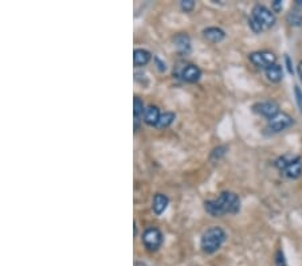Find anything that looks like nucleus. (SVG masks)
Returning a JSON list of instances; mask_svg holds the SVG:
<instances>
[{"label":"nucleus","mask_w":302,"mask_h":266,"mask_svg":"<svg viewBox=\"0 0 302 266\" xmlns=\"http://www.w3.org/2000/svg\"><path fill=\"white\" fill-rule=\"evenodd\" d=\"M282 7H283V3H282L281 0H274L273 3H271V10H273L274 13L282 11Z\"/></svg>","instance_id":"obj_22"},{"label":"nucleus","mask_w":302,"mask_h":266,"mask_svg":"<svg viewBox=\"0 0 302 266\" xmlns=\"http://www.w3.org/2000/svg\"><path fill=\"white\" fill-rule=\"evenodd\" d=\"M275 265L277 266H287V262H286L285 254L282 251L281 249L278 250L277 253H275Z\"/></svg>","instance_id":"obj_21"},{"label":"nucleus","mask_w":302,"mask_h":266,"mask_svg":"<svg viewBox=\"0 0 302 266\" xmlns=\"http://www.w3.org/2000/svg\"><path fill=\"white\" fill-rule=\"evenodd\" d=\"M287 22L290 26H295V27L302 26V10L298 7L291 10L287 15Z\"/></svg>","instance_id":"obj_17"},{"label":"nucleus","mask_w":302,"mask_h":266,"mask_svg":"<svg viewBox=\"0 0 302 266\" xmlns=\"http://www.w3.org/2000/svg\"><path fill=\"white\" fill-rule=\"evenodd\" d=\"M143 243L149 251H156L163 245V234L157 227H148L143 234Z\"/></svg>","instance_id":"obj_5"},{"label":"nucleus","mask_w":302,"mask_h":266,"mask_svg":"<svg viewBox=\"0 0 302 266\" xmlns=\"http://www.w3.org/2000/svg\"><path fill=\"white\" fill-rule=\"evenodd\" d=\"M152 59V54L145 49H136L133 51V63L136 67H143L148 65Z\"/></svg>","instance_id":"obj_13"},{"label":"nucleus","mask_w":302,"mask_h":266,"mask_svg":"<svg viewBox=\"0 0 302 266\" xmlns=\"http://www.w3.org/2000/svg\"><path fill=\"white\" fill-rule=\"evenodd\" d=\"M293 124V119L291 116L285 113V112H279L278 115H275L273 119L269 120L267 123V129L271 133H279V132L285 131Z\"/></svg>","instance_id":"obj_7"},{"label":"nucleus","mask_w":302,"mask_h":266,"mask_svg":"<svg viewBox=\"0 0 302 266\" xmlns=\"http://www.w3.org/2000/svg\"><path fill=\"white\" fill-rule=\"evenodd\" d=\"M227 149H229V148L226 147V145H219V147H217L213 152H211L210 160H211V161H218V160L221 159L222 156L226 155Z\"/></svg>","instance_id":"obj_19"},{"label":"nucleus","mask_w":302,"mask_h":266,"mask_svg":"<svg viewBox=\"0 0 302 266\" xmlns=\"http://www.w3.org/2000/svg\"><path fill=\"white\" fill-rule=\"evenodd\" d=\"M176 51L181 55H187L191 51V39L185 33H179L173 38Z\"/></svg>","instance_id":"obj_9"},{"label":"nucleus","mask_w":302,"mask_h":266,"mask_svg":"<svg viewBox=\"0 0 302 266\" xmlns=\"http://www.w3.org/2000/svg\"><path fill=\"white\" fill-rule=\"evenodd\" d=\"M295 95H297L298 105H299V108L302 109V95H301V92H299V89H298V87H295Z\"/></svg>","instance_id":"obj_24"},{"label":"nucleus","mask_w":302,"mask_h":266,"mask_svg":"<svg viewBox=\"0 0 302 266\" xmlns=\"http://www.w3.org/2000/svg\"><path fill=\"white\" fill-rule=\"evenodd\" d=\"M254 112L258 115L267 117V119H273L274 116L279 113V105L275 101H263V103H258L253 107Z\"/></svg>","instance_id":"obj_8"},{"label":"nucleus","mask_w":302,"mask_h":266,"mask_svg":"<svg viewBox=\"0 0 302 266\" xmlns=\"http://www.w3.org/2000/svg\"><path fill=\"white\" fill-rule=\"evenodd\" d=\"M266 77L269 79L270 82H273V83H278V82L282 81V78H283V70L278 63L275 65L270 66L269 69L265 70Z\"/></svg>","instance_id":"obj_15"},{"label":"nucleus","mask_w":302,"mask_h":266,"mask_svg":"<svg viewBox=\"0 0 302 266\" xmlns=\"http://www.w3.org/2000/svg\"><path fill=\"white\" fill-rule=\"evenodd\" d=\"M176 119V115L173 112H164L161 113V117L159 120V124H157V128L160 129H164V128H168L171 125Z\"/></svg>","instance_id":"obj_18"},{"label":"nucleus","mask_w":302,"mask_h":266,"mask_svg":"<svg viewBox=\"0 0 302 266\" xmlns=\"http://www.w3.org/2000/svg\"><path fill=\"white\" fill-rule=\"evenodd\" d=\"M181 77H183L184 81L188 82V83H195V82L199 81L200 77H202V70L196 65L189 63V65H187L181 70Z\"/></svg>","instance_id":"obj_10"},{"label":"nucleus","mask_w":302,"mask_h":266,"mask_svg":"<svg viewBox=\"0 0 302 266\" xmlns=\"http://www.w3.org/2000/svg\"><path fill=\"white\" fill-rule=\"evenodd\" d=\"M203 37L210 43H219L226 38V33L219 27H207L203 30Z\"/></svg>","instance_id":"obj_11"},{"label":"nucleus","mask_w":302,"mask_h":266,"mask_svg":"<svg viewBox=\"0 0 302 266\" xmlns=\"http://www.w3.org/2000/svg\"><path fill=\"white\" fill-rule=\"evenodd\" d=\"M155 61H156V63H157V69H159L160 71H161V73L167 70V66H165V63H164V62L160 61L159 58H155Z\"/></svg>","instance_id":"obj_23"},{"label":"nucleus","mask_w":302,"mask_h":266,"mask_svg":"<svg viewBox=\"0 0 302 266\" xmlns=\"http://www.w3.org/2000/svg\"><path fill=\"white\" fill-rule=\"evenodd\" d=\"M297 71H298V77H299V79H301L302 82V61H299V63H298Z\"/></svg>","instance_id":"obj_25"},{"label":"nucleus","mask_w":302,"mask_h":266,"mask_svg":"<svg viewBox=\"0 0 302 266\" xmlns=\"http://www.w3.org/2000/svg\"><path fill=\"white\" fill-rule=\"evenodd\" d=\"M286 63H287V69H289V71L293 74V69H291V66H290V58L289 57H286Z\"/></svg>","instance_id":"obj_26"},{"label":"nucleus","mask_w":302,"mask_h":266,"mask_svg":"<svg viewBox=\"0 0 302 266\" xmlns=\"http://www.w3.org/2000/svg\"><path fill=\"white\" fill-rule=\"evenodd\" d=\"M251 18L257 22L258 25L261 26L263 31L271 29L275 25V15H274V13H271V10H269L267 7L262 5L254 6Z\"/></svg>","instance_id":"obj_4"},{"label":"nucleus","mask_w":302,"mask_h":266,"mask_svg":"<svg viewBox=\"0 0 302 266\" xmlns=\"http://www.w3.org/2000/svg\"><path fill=\"white\" fill-rule=\"evenodd\" d=\"M168 205H169V199H168L167 195H164V194H156L155 198H153V203H152L153 213L157 214V215H161V214L167 210Z\"/></svg>","instance_id":"obj_14"},{"label":"nucleus","mask_w":302,"mask_h":266,"mask_svg":"<svg viewBox=\"0 0 302 266\" xmlns=\"http://www.w3.org/2000/svg\"><path fill=\"white\" fill-rule=\"evenodd\" d=\"M250 62L259 69H269L270 66L277 63V57L271 51H255L249 55Z\"/></svg>","instance_id":"obj_6"},{"label":"nucleus","mask_w":302,"mask_h":266,"mask_svg":"<svg viewBox=\"0 0 302 266\" xmlns=\"http://www.w3.org/2000/svg\"><path fill=\"white\" fill-rule=\"evenodd\" d=\"M226 241L225 230L219 226H213L203 233L200 239V247L206 254L217 253L221 249L223 242Z\"/></svg>","instance_id":"obj_2"},{"label":"nucleus","mask_w":302,"mask_h":266,"mask_svg":"<svg viewBox=\"0 0 302 266\" xmlns=\"http://www.w3.org/2000/svg\"><path fill=\"white\" fill-rule=\"evenodd\" d=\"M161 117V113H160V109L155 105H151L145 109V113H144V123L149 125V127H157L159 124V120Z\"/></svg>","instance_id":"obj_12"},{"label":"nucleus","mask_w":302,"mask_h":266,"mask_svg":"<svg viewBox=\"0 0 302 266\" xmlns=\"http://www.w3.org/2000/svg\"><path fill=\"white\" fill-rule=\"evenodd\" d=\"M180 9L183 10L184 13H191L192 10L195 9V2L193 0H181Z\"/></svg>","instance_id":"obj_20"},{"label":"nucleus","mask_w":302,"mask_h":266,"mask_svg":"<svg viewBox=\"0 0 302 266\" xmlns=\"http://www.w3.org/2000/svg\"><path fill=\"white\" fill-rule=\"evenodd\" d=\"M145 109H147V108L144 107L143 100L139 99V97H135V101H133V115H135V129L136 131L139 129L140 117H143V115L145 113Z\"/></svg>","instance_id":"obj_16"},{"label":"nucleus","mask_w":302,"mask_h":266,"mask_svg":"<svg viewBox=\"0 0 302 266\" xmlns=\"http://www.w3.org/2000/svg\"><path fill=\"white\" fill-rule=\"evenodd\" d=\"M205 209L213 217H223L226 214H237L241 210V199L235 193L223 191L217 199L206 202Z\"/></svg>","instance_id":"obj_1"},{"label":"nucleus","mask_w":302,"mask_h":266,"mask_svg":"<svg viewBox=\"0 0 302 266\" xmlns=\"http://www.w3.org/2000/svg\"><path fill=\"white\" fill-rule=\"evenodd\" d=\"M275 167L289 179H298L302 175V160L298 156H281L275 160Z\"/></svg>","instance_id":"obj_3"}]
</instances>
